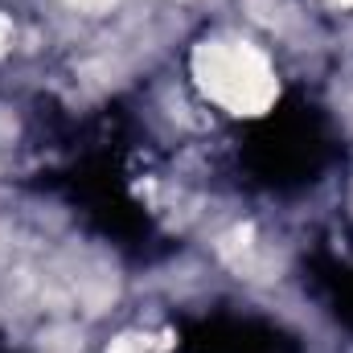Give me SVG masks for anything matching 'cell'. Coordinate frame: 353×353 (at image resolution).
<instances>
[{"instance_id": "cell-1", "label": "cell", "mask_w": 353, "mask_h": 353, "mask_svg": "<svg viewBox=\"0 0 353 353\" xmlns=\"http://www.w3.org/2000/svg\"><path fill=\"white\" fill-rule=\"evenodd\" d=\"M189 87L197 90L201 107H214L230 119H263L283 94V79L275 54L259 37L243 29H218L189 50Z\"/></svg>"}, {"instance_id": "cell-2", "label": "cell", "mask_w": 353, "mask_h": 353, "mask_svg": "<svg viewBox=\"0 0 353 353\" xmlns=\"http://www.w3.org/2000/svg\"><path fill=\"white\" fill-rule=\"evenodd\" d=\"M17 46H21V25H17V17L8 8H0V62L12 58Z\"/></svg>"}, {"instance_id": "cell-3", "label": "cell", "mask_w": 353, "mask_h": 353, "mask_svg": "<svg viewBox=\"0 0 353 353\" xmlns=\"http://www.w3.org/2000/svg\"><path fill=\"white\" fill-rule=\"evenodd\" d=\"M329 4H333L337 12H353V0H329Z\"/></svg>"}]
</instances>
